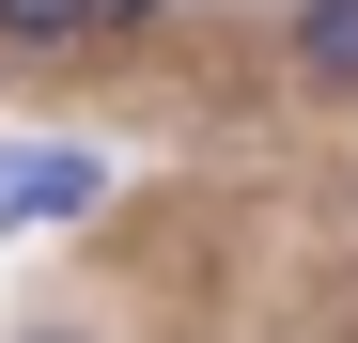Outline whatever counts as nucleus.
Returning a JSON list of instances; mask_svg holds the SVG:
<instances>
[{
    "label": "nucleus",
    "instance_id": "1",
    "mask_svg": "<svg viewBox=\"0 0 358 343\" xmlns=\"http://www.w3.org/2000/svg\"><path fill=\"white\" fill-rule=\"evenodd\" d=\"M109 156L94 141H0V234H47V218H94Z\"/></svg>",
    "mask_w": 358,
    "mask_h": 343
},
{
    "label": "nucleus",
    "instance_id": "2",
    "mask_svg": "<svg viewBox=\"0 0 358 343\" xmlns=\"http://www.w3.org/2000/svg\"><path fill=\"white\" fill-rule=\"evenodd\" d=\"M296 63L312 94H358V0H296Z\"/></svg>",
    "mask_w": 358,
    "mask_h": 343
},
{
    "label": "nucleus",
    "instance_id": "3",
    "mask_svg": "<svg viewBox=\"0 0 358 343\" xmlns=\"http://www.w3.org/2000/svg\"><path fill=\"white\" fill-rule=\"evenodd\" d=\"M109 31V0H0V47H78Z\"/></svg>",
    "mask_w": 358,
    "mask_h": 343
},
{
    "label": "nucleus",
    "instance_id": "4",
    "mask_svg": "<svg viewBox=\"0 0 358 343\" xmlns=\"http://www.w3.org/2000/svg\"><path fill=\"white\" fill-rule=\"evenodd\" d=\"M109 16H141V0H109Z\"/></svg>",
    "mask_w": 358,
    "mask_h": 343
},
{
    "label": "nucleus",
    "instance_id": "5",
    "mask_svg": "<svg viewBox=\"0 0 358 343\" xmlns=\"http://www.w3.org/2000/svg\"><path fill=\"white\" fill-rule=\"evenodd\" d=\"M31 343H63V328H31Z\"/></svg>",
    "mask_w": 358,
    "mask_h": 343
}]
</instances>
